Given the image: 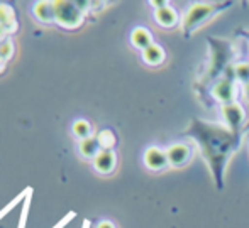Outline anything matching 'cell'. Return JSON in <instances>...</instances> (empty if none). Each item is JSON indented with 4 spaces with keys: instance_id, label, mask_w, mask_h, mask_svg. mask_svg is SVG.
Returning a JSON list of instances; mask_svg holds the SVG:
<instances>
[{
    "instance_id": "cell-12",
    "label": "cell",
    "mask_w": 249,
    "mask_h": 228,
    "mask_svg": "<svg viewBox=\"0 0 249 228\" xmlns=\"http://www.w3.org/2000/svg\"><path fill=\"white\" fill-rule=\"evenodd\" d=\"M232 93H234V86H232V83H231V80H222V81L217 83L215 88H213V95L222 101L232 100Z\"/></svg>"
},
{
    "instance_id": "cell-14",
    "label": "cell",
    "mask_w": 249,
    "mask_h": 228,
    "mask_svg": "<svg viewBox=\"0 0 249 228\" xmlns=\"http://www.w3.org/2000/svg\"><path fill=\"white\" fill-rule=\"evenodd\" d=\"M73 134H75V137H78L80 140L92 137V125H90V122L83 120V118L75 120L73 122Z\"/></svg>"
},
{
    "instance_id": "cell-3",
    "label": "cell",
    "mask_w": 249,
    "mask_h": 228,
    "mask_svg": "<svg viewBox=\"0 0 249 228\" xmlns=\"http://www.w3.org/2000/svg\"><path fill=\"white\" fill-rule=\"evenodd\" d=\"M93 167H95L99 173L108 174L114 171L115 167V154L114 150H100L97 154V157L93 159Z\"/></svg>"
},
{
    "instance_id": "cell-20",
    "label": "cell",
    "mask_w": 249,
    "mask_h": 228,
    "mask_svg": "<svg viewBox=\"0 0 249 228\" xmlns=\"http://www.w3.org/2000/svg\"><path fill=\"white\" fill-rule=\"evenodd\" d=\"M73 216H75V213H68V216H66V218H63V220H61V222H59V223H58V225H56L54 228H63V227H65V225H66V223H68V222H70V220H71V218H73Z\"/></svg>"
},
{
    "instance_id": "cell-9",
    "label": "cell",
    "mask_w": 249,
    "mask_h": 228,
    "mask_svg": "<svg viewBox=\"0 0 249 228\" xmlns=\"http://www.w3.org/2000/svg\"><path fill=\"white\" fill-rule=\"evenodd\" d=\"M80 154L87 159H95L97 154L100 152V146H99V140L97 137H89V139H83L80 140Z\"/></svg>"
},
{
    "instance_id": "cell-1",
    "label": "cell",
    "mask_w": 249,
    "mask_h": 228,
    "mask_svg": "<svg viewBox=\"0 0 249 228\" xmlns=\"http://www.w3.org/2000/svg\"><path fill=\"white\" fill-rule=\"evenodd\" d=\"M56 22L65 29H76L82 26L85 19V10L78 5V2H70V0H56Z\"/></svg>"
},
{
    "instance_id": "cell-16",
    "label": "cell",
    "mask_w": 249,
    "mask_h": 228,
    "mask_svg": "<svg viewBox=\"0 0 249 228\" xmlns=\"http://www.w3.org/2000/svg\"><path fill=\"white\" fill-rule=\"evenodd\" d=\"M0 56H2L3 61H9V59L14 56V43H12V39H9V37H7L5 41H2V43H0Z\"/></svg>"
},
{
    "instance_id": "cell-4",
    "label": "cell",
    "mask_w": 249,
    "mask_h": 228,
    "mask_svg": "<svg viewBox=\"0 0 249 228\" xmlns=\"http://www.w3.org/2000/svg\"><path fill=\"white\" fill-rule=\"evenodd\" d=\"M34 16H36L37 20L44 24H51V22H56V10H54V2H37L34 5Z\"/></svg>"
},
{
    "instance_id": "cell-5",
    "label": "cell",
    "mask_w": 249,
    "mask_h": 228,
    "mask_svg": "<svg viewBox=\"0 0 249 228\" xmlns=\"http://www.w3.org/2000/svg\"><path fill=\"white\" fill-rule=\"evenodd\" d=\"M144 163L149 169H154V171L163 169V167L168 164L166 152L156 149V147H151V149L146 150V154H144Z\"/></svg>"
},
{
    "instance_id": "cell-22",
    "label": "cell",
    "mask_w": 249,
    "mask_h": 228,
    "mask_svg": "<svg viewBox=\"0 0 249 228\" xmlns=\"http://www.w3.org/2000/svg\"><path fill=\"white\" fill-rule=\"evenodd\" d=\"M7 33H5V29H3L2 26H0V43H2V41H5L7 39Z\"/></svg>"
},
{
    "instance_id": "cell-7",
    "label": "cell",
    "mask_w": 249,
    "mask_h": 228,
    "mask_svg": "<svg viewBox=\"0 0 249 228\" xmlns=\"http://www.w3.org/2000/svg\"><path fill=\"white\" fill-rule=\"evenodd\" d=\"M188 156H190V149H188L187 146H183V144H175V146H171L170 149L166 150L168 163L173 164V166L183 164L185 161L188 159Z\"/></svg>"
},
{
    "instance_id": "cell-6",
    "label": "cell",
    "mask_w": 249,
    "mask_h": 228,
    "mask_svg": "<svg viewBox=\"0 0 249 228\" xmlns=\"http://www.w3.org/2000/svg\"><path fill=\"white\" fill-rule=\"evenodd\" d=\"M0 26L5 29L7 34H12L17 31V17L10 5L0 3Z\"/></svg>"
},
{
    "instance_id": "cell-15",
    "label": "cell",
    "mask_w": 249,
    "mask_h": 228,
    "mask_svg": "<svg viewBox=\"0 0 249 228\" xmlns=\"http://www.w3.org/2000/svg\"><path fill=\"white\" fill-rule=\"evenodd\" d=\"M97 140H99L102 150H112V147L115 144V135L110 130H100L99 135H97Z\"/></svg>"
},
{
    "instance_id": "cell-19",
    "label": "cell",
    "mask_w": 249,
    "mask_h": 228,
    "mask_svg": "<svg viewBox=\"0 0 249 228\" xmlns=\"http://www.w3.org/2000/svg\"><path fill=\"white\" fill-rule=\"evenodd\" d=\"M236 75L239 76L243 81H249V66L248 65H241L236 68Z\"/></svg>"
},
{
    "instance_id": "cell-11",
    "label": "cell",
    "mask_w": 249,
    "mask_h": 228,
    "mask_svg": "<svg viewBox=\"0 0 249 228\" xmlns=\"http://www.w3.org/2000/svg\"><path fill=\"white\" fill-rule=\"evenodd\" d=\"M156 20L160 26L163 27H171L177 24V14L171 7H163V9H158L156 10Z\"/></svg>"
},
{
    "instance_id": "cell-8",
    "label": "cell",
    "mask_w": 249,
    "mask_h": 228,
    "mask_svg": "<svg viewBox=\"0 0 249 228\" xmlns=\"http://www.w3.org/2000/svg\"><path fill=\"white\" fill-rule=\"evenodd\" d=\"M224 118H226L227 125H231L232 129H237L244 120L243 108L236 103H229L224 107Z\"/></svg>"
},
{
    "instance_id": "cell-2",
    "label": "cell",
    "mask_w": 249,
    "mask_h": 228,
    "mask_svg": "<svg viewBox=\"0 0 249 228\" xmlns=\"http://www.w3.org/2000/svg\"><path fill=\"white\" fill-rule=\"evenodd\" d=\"M213 7L212 5H195L188 10L187 17H185V22H183V29L185 31H190L194 29L197 24H200L202 20H205L207 17L210 16Z\"/></svg>"
},
{
    "instance_id": "cell-21",
    "label": "cell",
    "mask_w": 249,
    "mask_h": 228,
    "mask_svg": "<svg viewBox=\"0 0 249 228\" xmlns=\"http://www.w3.org/2000/svg\"><path fill=\"white\" fill-rule=\"evenodd\" d=\"M97 228H115V227L112 222H102V223H99V227Z\"/></svg>"
},
{
    "instance_id": "cell-17",
    "label": "cell",
    "mask_w": 249,
    "mask_h": 228,
    "mask_svg": "<svg viewBox=\"0 0 249 228\" xmlns=\"http://www.w3.org/2000/svg\"><path fill=\"white\" fill-rule=\"evenodd\" d=\"M31 191H33V189H31V188H27L26 189V191H22V193H20V195L19 196H16V198H14L12 199V201H10L9 203V205H7L5 206V208H3V210H0V218H3V216H5L7 215V213H9L10 212V210H12L14 208V206H16V205H19V203L20 201H22V199L24 198H27V195H29V193Z\"/></svg>"
},
{
    "instance_id": "cell-18",
    "label": "cell",
    "mask_w": 249,
    "mask_h": 228,
    "mask_svg": "<svg viewBox=\"0 0 249 228\" xmlns=\"http://www.w3.org/2000/svg\"><path fill=\"white\" fill-rule=\"evenodd\" d=\"M29 205H31V193L27 195L26 201H24V205H22V213H20V222H19V227H17V228H26L27 215H29Z\"/></svg>"
},
{
    "instance_id": "cell-10",
    "label": "cell",
    "mask_w": 249,
    "mask_h": 228,
    "mask_svg": "<svg viewBox=\"0 0 249 228\" xmlns=\"http://www.w3.org/2000/svg\"><path fill=\"white\" fill-rule=\"evenodd\" d=\"M131 41H132V44L136 46V48H139V49H148L151 44V34L148 33L146 29H142V27H138V29H134L132 31V34H131Z\"/></svg>"
},
{
    "instance_id": "cell-24",
    "label": "cell",
    "mask_w": 249,
    "mask_h": 228,
    "mask_svg": "<svg viewBox=\"0 0 249 228\" xmlns=\"http://www.w3.org/2000/svg\"><path fill=\"white\" fill-rule=\"evenodd\" d=\"M246 93H248V97H249V85H248V88H246Z\"/></svg>"
},
{
    "instance_id": "cell-23",
    "label": "cell",
    "mask_w": 249,
    "mask_h": 228,
    "mask_svg": "<svg viewBox=\"0 0 249 228\" xmlns=\"http://www.w3.org/2000/svg\"><path fill=\"white\" fill-rule=\"evenodd\" d=\"M3 66H5V61H3L2 56H0V71H2V69H3Z\"/></svg>"
},
{
    "instance_id": "cell-13",
    "label": "cell",
    "mask_w": 249,
    "mask_h": 228,
    "mask_svg": "<svg viewBox=\"0 0 249 228\" xmlns=\"http://www.w3.org/2000/svg\"><path fill=\"white\" fill-rule=\"evenodd\" d=\"M142 58H144V61L148 63V65L154 66V65H160V63L163 61L164 52L158 44H151L148 49H144V51H142Z\"/></svg>"
}]
</instances>
